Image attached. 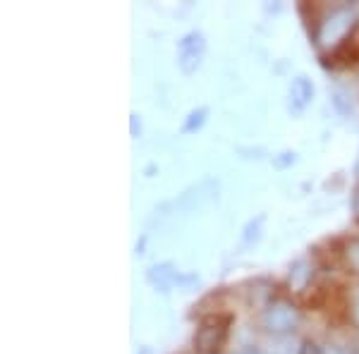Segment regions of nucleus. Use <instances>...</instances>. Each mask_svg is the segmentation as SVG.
Instances as JSON below:
<instances>
[{
    "instance_id": "3",
    "label": "nucleus",
    "mask_w": 359,
    "mask_h": 354,
    "mask_svg": "<svg viewBox=\"0 0 359 354\" xmlns=\"http://www.w3.org/2000/svg\"><path fill=\"white\" fill-rule=\"evenodd\" d=\"M294 321H297V316L287 304H276L266 311V326L271 330H287L294 326Z\"/></svg>"
},
{
    "instance_id": "2",
    "label": "nucleus",
    "mask_w": 359,
    "mask_h": 354,
    "mask_svg": "<svg viewBox=\"0 0 359 354\" xmlns=\"http://www.w3.org/2000/svg\"><path fill=\"white\" fill-rule=\"evenodd\" d=\"M206 41L199 32H192L180 41V55H177V65L182 67L184 74H192L196 67L201 65V57H204Z\"/></svg>"
},
{
    "instance_id": "7",
    "label": "nucleus",
    "mask_w": 359,
    "mask_h": 354,
    "mask_svg": "<svg viewBox=\"0 0 359 354\" xmlns=\"http://www.w3.org/2000/svg\"><path fill=\"white\" fill-rule=\"evenodd\" d=\"M237 354H259L257 350H254V347H247V350H240Z\"/></svg>"
},
{
    "instance_id": "1",
    "label": "nucleus",
    "mask_w": 359,
    "mask_h": 354,
    "mask_svg": "<svg viewBox=\"0 0 359 354\" xmlns=\"http://www.w3.org/2000/svg\"><path fill=\"white\" fill-rule=\"evenodd\" d=\"M230 323L233 316L230 313H211L204 316L194 333V350L199 354H221L225 342H228Z\"/></svg>"
},
{
    "instance_id": "5",
    "label": "nucleus",
    "mask_w": 359,
    "mask_h": 354,
    "mask_svg": "<svg viewBox=\"0 0 359 354\" xmlns=\"http://www.w3.org/2000/svg\"><path fill=\"white\" fill-rule=\"evenodd\" d=\"M206 113H208L206 108H199V110H194V113L189 115V123L184 125V132H192L194 127H199L201 123H204V115H206Z\"/></svg>"
},
{
    "instance_id": "4",
    "label": "nucleus",
    "mask_w": 359,
    "mask_h": 354,
    "mask_svg": "<svg viewBox=\"0 0 359 354\" xmlns=\"http://www.w3.org/2000/svg\"><path fill=\"white\" fill-rule=\"evenodd\" d=\"M290 96H292V106L294 110H302L306 103L311 101V96H314V86L306 77H297L290 86Z\"/></svg>"
},
{
    "instance_id": "8",
    "label": "nucleus",
    "mask_w": 359,
    "mask_h": 354,
    "mask_svg": "<svg viewBox=\"0 0 359 354\" xmlns=\"http://www.w3.org/2000/svg\"><path fill=\"white\" fill-rule=\"evenodd\" d=\"M137 354H154L151 350H149V347H142V350H139Z\"/></svg>"
},
{
    "instance_id": "6",
    "label": "nucleus",
    "mask_w": 359,
    "mask_h": 354,
    "mask_svg": "<svg viewBox=\"0 0 359 354\" xmlns=\"http://www.w3.org/2000/svg\"><path fill=\"white\" fill-rule=\"evenodd\" d=\"M347 261H350V266L359 268V242H352V245H350V252H347Z\"/></svg>"
}]
</instances>
